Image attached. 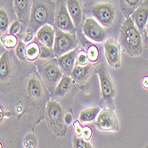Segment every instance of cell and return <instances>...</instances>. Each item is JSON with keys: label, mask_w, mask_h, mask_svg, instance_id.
Here are the masks:
<instances>
[{"label": "cell", "mask_w": 148, "mask_h": 148, "mask_svg": "<svg viewBox=\"0 0 148 148\" xmlns=\"http://www.w3.org/2000/svg\"><path fill=\"white\" fill-rule=\"evenodd\" d=\"M25 52H26V46L25 44L23 43V41L19 40L18 41V44L15 47V54H16V56L22 61H24L26 60V57H25Z\"/></svg>", "instance_id": "obj_27"}, {"label": "cell", "mask_w": 148, "mask_h": 148, "mask_svg": "<svg viewBox=\"0 0 148 148\" xmlns=\"http://www.w3.org/2000/svg\"><path fill=\"white\" fill-rule=\"evenodd\" d=\"M46 120L50 130L58 136H64L66 123L61 104L56 101H49L46 106Z\"/></svg>", "instance_id": "obj_3"}, {"label": "cell", "mask_w": 148, "mask_h": 148, "mask_svg": "<svg viewBox=\"0 0 148 148\" xmlns=\"http://www.w3.org/2000/svg\"><path fill=\"white\" fill-rule=\"evenodd\" d=\"M145 148H148V145H147V146H146V147H145Z\"/></svg>", "instance_id": "obj_39"}, {"label": "cell", "mask_w": 148, "mask_h": 148, "mask_svg": "<svg viewBox=\"0 0 148 148\" xmlns=\"http://www.w3.org/2000/svg\"><path fill=\"white\" fill-rule=\"evenodd\" d=\"M13 73V62L8 52H5L0 57V81H6Z\"/></svg>", "instance_id": "obj_16"}, {"label": "cell", "mask_w": 148, "mask_h": 148, "mask_svg": "<svg viewBox=\"0 0 148 148\" xmlns=\"http://www.w3.org/2000/svg\"><path fill=\"white\" fill-rule=\"evenodd\" d=\"M64 121H65V123L67 124V125H69V124H71V121H72V117H71V114H66L65 116H64Z\"/></svg>", "instance_id": "obj_36"}, {"label": "cell", "mask_w": 148, "mask_h": 148, "mask_svg": "<svg viewBox=\"0 0 148 148\" xmlns=\"http://www.w3.org/2000/svg\"><path fill=\"white\" fill-rule=\"evenodd\" d=\"M103 50L105 59L108 64L113 69H120L121 64V47L115 40L109 38L104 41Z\"/></svg>", "instance_id": "obj_10"}, {"label": "cell", "mask_w": 148, "mask_h": 148, "mask_svg": "<svg viewBox=\"0 0 148 148\" xmlns=\"http://www.w3.org/2000/svg\"><path fill=\"white\" fill-rule=\"evenodd\" d=\"M0 41H1V43L5 47L8 49H13L16 47L19 40L14 35L8 33V34H4L1 37V38H0Z\"/></svg>", "instance_id": "obj_24"}, {"label": "cell", "mask_w": 148, "mask_h": 148, "mask_svg": "<svg viewBox=\"0 0 148 148\" xmlns=\"http://www.w3.org/2000/svg\"><path fill=\"white\" fill-rule=\"evenodd\" d=\"M83 33L90 40L101 43L105 40L106 33L103 28L93 18H88L83 24Z\"/></svg>", "instance_id": "obj_11"}, {"label": "cell", "mask_w": 148, "mask_h": 148, "mask_svg": "<svg viewBox=\"0 0 148 148\" xmlns=\"http://www.w3.org/2000/svg\"><path fill=\"white\" fill-rule=\"evenodd\" d=\"M5 47L3 46V44L1 43V41H0V57L3 56V54L5 53Z\"/></svg>", "instance_id": "obj_37"}, {"label": "cell", "mask_w": 148, "mask_h": 148, "mask_svg": "<svg viewBox=\"0 0 148 148\" xmlns=\"http://www.w3.org/2000/svg\"><path fill=\"white\" fill-rule=\"evenodd\" d=\"M139 32H143L148 22V1L137 7L130 17Z\"/></svg>", "instance_id": "obj_13"}, {"label": "cell", "mask_w": 148, "mask_h": 148, "mask_svg": "<svg viewBox=\"0 0 148 148\" xmlns=\"http://www.w3.org/2000/svg\"><path fill=\"white\" fill-rule=\"evenodd\" d=\"M144 38H142V39L144 38L143 40V55H144V57L145 58H148V22H147V24L144 29Z\"/></svg>", "instance_id": "obj_29"}, {"label": "cell", "mask_w": 148, "mask_h": 148, "mask_svg": "<svg viewBox=\"0 0 148 148\" xmlns=\"http://www.w3.org/2000/svg\"><path fill=\"white\" fill-rule=\"evenodd\" d=\"M55 23L56 26L57 27V29L64 31V32L75 34L76 27L74 25L72 20L68 13L66 5L62 1L58 4L56 10Z\"/></svg>", "instance_id": "obj_9"}, {"label": "cell", "mask_w": 148, "mask_h": 148, "mask_svg": "<svg viewBox=\"0 0 148 148\" xmlns=\"http://www.w3.org/2000/svg\"><path fill=\"white\" fill-rule=\"evenodd\" d=\"M0 148H3V145H2V144L0 143Z\"/></svg>", "instance_id": "obj_38"}, {"label": "cell", "mask_w": 148, "mask_h": 148, "mask_svg": "<svg viewBox=\"0 0 148 148\" xmlns=\"http://www.w3.org/2000/svg\"><path fill=\"white\" fill-rule=\"evenodd\" d=\"M100 112V109L98 107H92L88 108L81 111L79 113V121L83 123L91 122L94 120H96L97 115Z\"/></svg>", "instance_id": "obj_22"}, {"label": "cell", "mask_w": 148, "mask_h": 148, "mask_svg": "<svg viewBox=\"0 0 148 148\" xmlns=\"http://www.w3.org/2000/svg\"><path fill=\"white\" fill-rule=\"evenodd\" d=\"M97 128L103 132H117L120 129L119 121L113 110L104 108L100 111L96 121Z\"/></svg>", "instance_id": "obj_8"}, {"label": "cell", "mask_w": 148, "mask_h": 148, "mask_svg": "<svg viewBox=\"0 0 148 148\" xmlns=\"http://www.w3.org/2000/svg\"><path fill=\"white\" fill-rule=\"evenodd\" d=\"M144 3V0H121L122 12L126 18H129L135 10Z\"/></svg>", "instance_id": "obj_21"}, {"label": "cell", "mask_w": 148, "mask_h": 148, "mask_svg": "<svg viewBox=\"0 0 148 148\" xmlns=\"http://www.w3.org/2000/svg\"><path fill=\"white\" fill-rule=\"evenodd\" d=\"M92 69H93V65L89 64V63L87 65H79L78 64L76 66H74L71 76L77 82L84 81L88 76V74L91 72Z\"/></svg>", "instance_id": "obj_19"}, {"label": "cell", "mask_w": 148, "mask_h": 148, "mask_svg": "<svg viewBox=\"0 0 148 148\" xmlns=\"http://www.w3.org/2000/svg\"><path fill=\"white\" fill-rule=\"evenodd\" d=\"M77 49L75 48L74 50L67 53V54H64L61 56L60 57H58L57 59V62L58 65L62 71V73H64L65 75H71V71L75 66V62L77 61Z\"/></svg>", "instance_id": "obj_14"}, {"label": "cell", "mask_w": 148, "mask_h": 148, "mask_svg": "<svg viewBox=\"0 0 148 148\" xmlns=\"http://www.w3.org/2000/svg\"><path fill=\"white\" fill-rule=\"evenodd\" d=\"M71 88V78L69 75H62L61 80L58 82L55 88V96L63 97L69 93Z\"/></svg>", "instance_id": "obj_20"}, {"label": "cell", "mask_w": 148, "mask_h": 148, "mask_svg": "<svg viewBox=\"0 0 148 148\" xmlns=\"http://www.w3.org/2000/svg\"><path fill=\"white\" fill-rule=\"evenodd\" d=\"M77 38L75 34L64 32L60 29L56 30L55 42L53 51L55 56L60 57L61 56L74 50L77 47Z\"/></svg>", "instance_id": "obj_6"}, {"label": "cell", "mask_w": 148, "mask_h": 148, "mask_svg": "<svg viewBox=\"0 0 148 148\" xmlns=\"http://www.w3.org/2000/svg\"><path fill=\"white\" fill-rule=\"evenodd\" d=\"M95 20L103 27H111L115 20V9L110 3L102 2L96 4L92 8Z\"/></svg>", "instance_id": "obj_7"}, {"label": "cell", "mask_w": 148, "mask_h": 148, "mask_svg": "<svg viewBox=\"0 0 148 148\" xmlns=\"http://www.w3.org/2000/svg\"><path fill=\"white\" fill-rule=\"evenodd\" d=\"M38 71L46 86L50 89H55L62 77V72L56 59L49 60L42 64L38 68Z\"/></svg>", "instance_id": "obj_5"}, {"label": "cell", "mask_w": 148, "mask_h": 148, "mask_svg": "<svg viewBox=\"0 0 148 148\" xmlns=\"http://www.w3.org/2000/svg\"><path fill=\"white\" fill-rule=\"evenodd\" d=\"M88 55V60L91 61V62H97V59H98V50L97 48L95 47V46H92L88 48V51L87 53Z\"/></svg>", "instance_id": "obj_30"}, {"label": "cell", "mask_w": 148, "mask_h": 148, "mask_svg": "<svg viewBox=\"0 0 148 148\" xmlns=\"http://www.w3.org/2000/svg\"><path fill=\"white\" fill-rule=\"evenodd\" d=\"M39 54H40L39 45H38L37 43H35V42L29 43L26 47V52H25L26 60H28L29 62H33L39 57Z\"/></svg>", "instance_id": "obj_23"}, {"label": "cell", "mask_w": 148, "mask_h": 148, "mask_svg": "<svg viewBox=\"0 0 148 148\" xmlns=\"http://www.w3.org/2000/svg\"><path fill=\"white\" fill-rule=\"evenodd\" d=\"M9 29V18L4 9L0 8V31L5 32Z\"/></svg>", "instance_id": "obj_26"}, {"label": "cell", "mask_w": 148, "mask_h": 148, "mask_svg": "<svg viewBox=\"0 0 148 148\" xmlns=\"http://www.w3.org/2000/svg\"><path fill=\"white\" fill-rule=\"evenodd\" d=\"M142 87L145 89H148V76H145L142 79Z\"/></svg>", "instance_id": "obj_35"}, {"label": "cell", "mask_w": 148, "mask_h": 148, "mask_svg": "<svg viewBox=\"0 0 148 148\" xmlns=\"http://www.w3.org/2000/svg\"><path fill=\"white\" fill-rule=\"evenodd\" d=\"M97 74L99 78L100 88H101V104L104 105L112 110L114 109V98H115V88L112 79L108 72L107 68L104 64H100L97 67Z\"/></svg>", "instance_id": "obj_4"}, {"label": "cell", "mask_w": 148, "mask_h": 148, "mask_svg": "<svg viewBox=\"0 0 148 148\" xmlns=\"http://www.w3.org/2000/svg\"><path fill=\"white\" fill-rule=\"evenodd\" d=\"M147 1H148V0H147Z\"/></svg>", "instance_id": "obj_40"}, {"label": "cell", "mask_w": 148, "mask_h": 148, "mask_svg": "<svg viewBox=\"0 0 148 148\" xmlns=\"http://www.w3.org/2000/svg\"><path fill=\"white\" fill-rule=\"evenodd\" d=\"M39 47H40V54H39L40 58L49 59V58L54 57L55 54H54V51H53V48H49L47 47L41 46V45H39Z\"/></svg>", "instance_id": "obj_28"}, {"label": "cell", "mask_w": 148, "mask_h": 148, "mask_svg": "<svg viewBox=\"0 0 148 148\" xmlns=\"http://www.w3.org/2000/svg\"><path fill=\"white\" fill-rule=\"evenodd\" d=\"M88 55L84 52H80L79 55H77V62L79 65H87L88 64Z\"/></svg>", "instance_id": "obj_31"}, {"label": "cell", "mask_w": 148, "mask_h": 148, "mask_svg": "<svg viewBox=\"0 0 148 148\" xmlns=\"http://www.w3.org/2000/svg\"><path fill=\"white\" fill-rule=\"evenodd\" d=\"M72 145L73 148H94L88 140H85L83 137L77 136L73 137Z\"/></svg>", "instance_id": "obj_25"}, {"label": "cell", "mask_w": 148, "mask_h": 148, "mask_svg": "<svg viewBox=\"0 0 148 148\" xmlns=\"http://www.w3.org/2000/svg\"><path fill=\"white\" fill-rule=\"evenodd\" d=\"M74 129H75V134L77 136H81V133H82V129H81V127L80 125L76 122L75 125H74Z\"/></svg>", "instance_id": "obj_34"}, {"label": "cell", "mask_w": 148, "mask_h": 148, "mask_svg": "<svg viewBox=\"0 0 148 148\" xmlns=\"http://www.w3.org/2000/svg\"><path fill=\"white\" fill-rule=\"evenodd\" d=\"M14 6L19 21L29 23L31 12V0H14Z\"/></svg>", "instance_id": "obj_15"}, {"label": "cell", "mask_w": 148, "mask_h": 148, "mask_svg": "<svg viewBox=\"0 0 148 148\" xmlns=\"http://www.w3.org/2000/svg\"><path fill=\"white\" fill-rule=\"evenodd\" d=\"M54 14V4L51 0H33L29 21V31L37 32L38 29L49 24Z\"/></svg>", "instance_id": "obj_2"}, {"label": "cell", "mask_w": 148, "mask_h": 148, "mask_svg": "<svg viewBox=\"0 0 148 148\" xmlns=\"http://www.w3.org/2000/svg\"><path fill=\"white\" fill-rule=\"evenodd\" d=\"M56 30L51 24H46L38 29L36 32V38L38 41V44L45 46L49 48H53L55 42Z\"/></svg>", "instance_id": "obj_12"}, {"label": "cell", "mask_w": 148, "mask_h": 148, "mask_svg": "<svg viewBox=\"0 0 148 148\" xmlns=\"http://www.w3.org/2000/svg\"><path fill=\"white\" fill-rule=\"evenodd\" d=\"M20 22H18V21H15V22H14L11 26L9 27L8 30H9V33L12 34V35H15L19 32V29H20Z\"/></svg>", "instance_id": "obj_32"}, {"label": "cell", "mask_w": 148, "mask_h": 148, "mask_svg": "<svg viewBox=\"0 0 148 148\" xmlns=\"http://www.w3.org/2000/svg\"><path fill=\"white\" fill-rule=\"evenodd\" d=\"M66 7L74 25L78 27L82 21V9L79 0H67Z\"/></svg>", "instance_id": "obj_17"}, {"label": "cell", "mask_w": 148, "mask_h": 148, "mask_svg": "<svg viewBox=\"0 0 148 148\" xmlns=\"http://www.w3.org/2000/svg\"><path fill=\"white\" fill-rule=\"evenodd\" d=\"M120 47L126 55L137 57L143 55V39L141 33L130 17L126 18L120 34Z\"/></svg>", "instance_id": "obj_1"}, {"label": "cell", "mask_w": 148, "mask_h": 148, "mask_svg": "<svg viewBox=\"0 0 148 148\" xmlns=\"http://www.w3.org/2000/svg\"><path fill=\"white\" fill-rule=\"evenodd\" d=\"M27 93L31 99H38L42 96V85L36 75L31 76L27 81Z\"/></svg>", "instance_id": "obj_18"}, {"label": "cell", "mask_w": 148, "mask_h": 148, "mask_svg": "<svg viewBox=\"0 0 148 148\" xmlns=\"http://www.w3.org/2000/svg\"><path fill=\"white\" fill-rule=\"evenodd\" d=\"M91 136H92V131H91L90 128H88V127H85V128L82 129L81 137H83L84 139L89 141Z\"/></svg>", "instance_id": "obj_33"}]
</instances>
